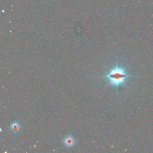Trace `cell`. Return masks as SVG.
<instances>
[{"instance_id":"1","label":"cell","mask_w":153,"mask_h":153,"mask_svg":"<svg viewBox=\"0 0 153 153\" xmlns=\"http://www.w3.org/2000/svg\"><path fill=\"white\" fill-rule=\"evenodd\" d=\"M134 77L135 76L128 74L126 69L119 65L118 62L106 75L101 76L107 81L109 85L116 88L117 91L120 86L126 85V81L129 78Z\"/></svg>"},{"instance_id":"3","label":"cell","mask_w":153,"mask_h":153,"mask_svg":"<svg viewBox=\"0 0 153 153\" xmlns=\"http://www.w3.org/2000/svg\"><path fill=\"white\" fill-rule=\"evenodd\" d=\"M9 129H10V132L11 133L14 134L18 133L20 131V123L18 121H14V122H13L10 125Z\"/></svg>"},{"instance_id":"2","label":"cell","mask_w":153,"mask_h":153,"mask_svg":"<svg viewBox=\"0 0 153 153\" xmlns=\"http://www.w3.org/2000/svg\"><path fill=\"white\" fill-rule=\"evenodd\" d=\"M63 142L67 148H71L74 145L75 140L72 135H68L63 139Z\"/></svg>"}]
</instances>
